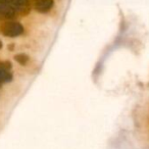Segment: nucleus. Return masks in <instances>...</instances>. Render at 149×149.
Returning a JSON list of instances; mask_svg holds the SVG:
<instances>
[{
	"instance_id": "obj_1",
	"label": "nucleus",
	"mask_w": 149,
	"mask_h": 149,
	"mask_svg": "<svg viewBox=\"0 0 149 149\" xmlns=\"http://www.w3.org/2000/svg\"><path fill=\"white\" fill-rule=\"evenodd\" d=\"M1 32L5 37H17L24 32L23 26L17 22H6L1 27Z\"/></svg>"
},
{
	"instance_id": "obj_2",
	"label": "nucleus",
	"mask_w": 149,
	"mask_h": 149,
	"mask_svg": "<svg viewBox=\"0 0 149 149\" xmlns=\"http://www.w3.org/2000/svg\"><path fill=\"white\" fill-rule=\"evenodd\" d=\"M52 6H53V0H35L34 1V8L38 13H48L52 8Z\"/></svg>"
},
{
	"instance_id": "obj_3",
	"label": "nucleus",
	"mask_w": 149,
	"mask_h": 149,
	"mask_svg": "<svg viewBox=\"0 0 149 149\" xmlns=\"http://www.w3.org/2000/svg\"><path fill=\"white\" fill-rule=\"evenodd\" d=\"M15 8L6 3H0V15H4L5 17H13L15 15Z\"/></svg>"
},
{
	"instance_id": "obj_4",
	"label": "nucleus",
	"mask_w": 149,
	"mask_h": 149,
	"mask_svg": "<svg viewBox=\"0 0 149 149\" xmlns=\"http://www.w3.org/2000/svg\"><path fill=\"white\" fill-rule=\"evenodd\" d=\"M11 80H13L11 74H9L8 70H5L4 68L0 66V84L3 83V82H9Z\"/></svg>"
},
{
	"instance_id": "obj_5",
	"label": "nucleus",
	"mask_w": 149,
	"mask_h": 149,
	"mask_svg": "<svg viewBox=\"0 0 149 149\" xmlns=\"http://www.w3.org/2000/svg\"><path fill=\"white\" fill-rule=\"evenodd\" d=\"M15 59L17 60L19 64H22V65H26V64L28 63V61H29V56L25 53H19L15 56Z\"/></svg>"
},
{
	"instance_id": "obj_6",
	"label": "nucleus",
	"mask_w": 149,
	"mask_h": 149,
	"mask_svg": "<svg viewBox=\"0 0 149 149\" xmlns=\"http://www.w3.org/2000/svg\"><path fill=\"white\" fill-rule=\"evenodd\" d=\"M28 2L29 0H15V5L17 7V8H25L28 5Z\"/></svg>"
},
{
	"instance_id": "obj_7",
	"label": "nucleus",
	"mask_w": 149,
	"mask_h": 149,
	"mask_svg": "<svg viewBox=\"0 0 149 149\" xmlns=\"http://www.w3.org/2000/svg\"><path fill=\"white\" fill-rule=\"evenodd\" d=\"M0 66L2 68H4L5 70H10L11 66H13V64H11V62H9L8 60H5V61L3 62H0Z\"/></svg>"
},
{
	"instance_id": "obj_8",
	"label": "nucleus",
	"mask_w": 149,
	"mask_h": 149,
	"mask_svg": "<svg viewBox=\"0 0 149 149\" xmlns=\"http://www.w3.org/2000/svg\"><path fill=\"white\" fill-rule=\"evenodd\" d=\"M13 1H15V0H0V3H9Z\"/></svg>"
},
{
	"instance_id": "obj_9",
	"label": "nucleus",
	"mask_w": 149,
	"mask_h": 149,
	"mask_svg": "<svg viewBox=\"0 0 149 149\" xmlns=\"http://www.w3.org/2000/svg\"><path fill=\"white\" fill-rule=\"evenodd\" d=\"M1 48H2V42L0 41V49H1Z\"/></svg>"
}]
</instances>
